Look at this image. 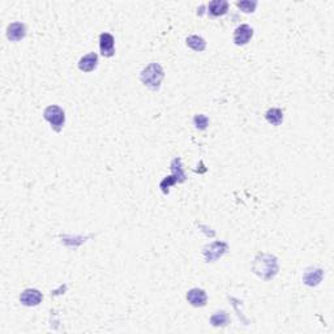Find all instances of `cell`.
I'll list each match as a JSON object with an SVG mask.
<instances>
[{"mask_svg":"<svg viewBox=\"0 0 334 334\" xmlns=\"http://www.w3.org/2000/svg\"><path fill=\"white\" fill-rule=\"evenodd\" d=\"M193 123H195L197 130L204 131L208 128L209 119L206 115H204V114H197V115H195V118H193Z\"/></svg>","mask_w":334,"mask_h":334,"instance_id":"obj_17","label":"cell"},{"mask_svg":"<svg viewBox=\"0 0 334 334\" xmlns=\"http://www.w3.org/2000/svg\"><path fill=\"white\" fill-rule=\"evenodd\" d=\"M163 77H165V72H163L162 65L158 64V63H150L140 73L141 82L149 89H152V90L159 89Z\"/></svg>","mask_w":334,"mask_h":334,"instance_id":"obj_2","label":"cell"},{"mask_svg":"<svg viewBox=\"0 0 334 334\" xmlns=\"http://www.w3.org/2000/svg\"><path fill=\"white\" fill-rule=\"evenodd\" d=\"M187 300L193 307H204L206 304L208 296L202 289H191L187 292Z\"/></svg>","mask_w":334,"mask_h":334,"instance_id":"obj_10","label":"cell"},{"mask_svg":"<svg viewBox=\"0 0 334 334\" xmlns=\"http://www.w3.org/2000/svg\"><path fill=\"white\" fill-rule=\"evenodd\" d=\"M265 119L268 120V123L272 126H279L283 122V113L279 108H270L266 111Z\"/></svg>","mask_w":334,"mask_h":334,"instance_id":"obj_15","label":"cell"},{"mask_svg":"<svg viewBox=\"0 0 334 334\" xmlns=\"http://www.w3.org/2000/svg\"><path fill=\"white\" fill-rule=\"evenodd\" d=\"M253 37V29L250 25L243 24V25L238 26L235 32H234V42L238 46H244L250 42L251 38Z\"/></svg>","mask_w":334,"mask_h":334,"instance_id":"obj_6","label":"cell"},{"mask_svg":"<svg viewBox=\"0 0 334 334\" xmlns=\"http://www.w3.org/2000/svg\"><path fill=\"white\" fill-rule=\"evenodd\" d=\"M230 322V317L225 311L215 312L214 315L210 317V324L213 326H226Z\"/></svg>","mask_w":334,"mask_h":334,"instance_id":"obj_16","label":"cell"},{"mask_svg":"<svg viewBox=\"0 0 334 334\" xmlns=\"http://www.w3.org/2000/svg\"><path fill=\"white\" fill-rule=\"evenodd\" d=\"M229 10V3L226 0H213L208 4V13L211 17H219L226 15Z\"/></svg>","mask_w":334,"mask_h":334,"instance_id":"obj_12","label":"cell"},{"mask_svg":"<svg viewBox=\"0 0 334 334\" xmlns=\"http://www.w3.org/2000/svg\"><path fill=\"white\" fill-rule=\"evenodd\" d=\"M187 46L196 52H201L206 49V42L202 37L198 36H189L187 38Z\"/></svg>","mask_w":334,"mask_h":334,"instance_id":"obj_13","label":"cell"},{"mask_svg":"<svg viewBox=\"0 0 334 334\" xmlns=\"http://www.w3.org/2000/svg\"><path fill=\"white\" fill-rule=\"evenodd\" d=\"M26 28L23 23H12L7 26V38L12 42H19L25 38Z\"/></svg>","mask_w":334,"mask_h":334,"instance_id":"obj_8","label":"cell"},{"mask_svg":"<svg viewBox=\"0 0 334 334\" xmlns=\"http://www.w3.org/2000/svg\"><path fill=\"white\" fill-rule=\"evenodd\" d=\"M322 277H324V270L320 269V268H309L304 272L303 274V282L307 286H317L318 283L322 281Z\"/></svg>","mask_w":334,"mask_h":334,"instance_id":"obj_9","label":"cell"},{"mask_svg":"<svg viewBox=\"0 0 334 334\" xmlns=\"http://www.w3.org/2000/svg\"><path fill=\"white\" fill-rule=\"evenodd\" d=\"M99 49L104 58H111L115 54V39L110 33H102L99 36Z\"/></svg>","mask_w":334,"mask_h":334,"instance_id":"obj_7","label":"cell"},{"mask_svg":"<svg viewBox=\"0 0 334 334\" xmlns=\"http://www.w3.org/2000/svg\"><path fill=\"white\" fill-rule=\"evenodd\" d=\"M171 171L172 175L175 176L178 183H183L185 182V174L184 170H183V165H182V159L180 158H174L171 162Z\"/></svg>","mask_w":334,"mask_h":334,"instance_id":"obj_14","label":"cell"},{"mask_svg":"<svg viewBox=\"0 0 334 334\" xmlns=\"http://www.w3.org/2000/svg\"><path fill=\"white\" fill-rule=\"evenodd\" d=\"M43 118L51 124V128L55 132H60L63 130L65 123V113L60 106L52 104L46 107V110L43 111Z\"/></svg>","mask_w":334,"mask_h":334,"instance_id":"obj_3","label":"cell"},{"mask_svg":"<svg viewBox=\"0 0 334 334\" xmlns=\"http://www.w3.org/2000/svg\"><path fill=\"white\" fill-rule=\"evenodd\" d=\"M176 183H178V180H176L175 176L170 175V176H166V178L163 179L162 182H161V184H159V187H161V189H162L163 193L167 195L170 191V187H171V185H175Z\"/></svg>","mask_w":334,"mask_h":334,"instance_id":"obj_19","label":"cell"},{"mask_svg":"<svg viewBox=\"0 0 334 334\" xmlns=\"http://www.w3.org/2000/svg\"><path fill=\"white\" fill-rule=\"evenodd\" d=\"M237 6L239 7L243 12L252 13L255 12V10H256L257 2L256 0H252V2H250V0H242V2H237Z\"/></svg>","mask_w":334,"mask_h":334,"instance_id":"obj_18","label":"cell"},{"mask_svg":"<svg viewBox=\"0 0 334 334\" xmlns=\"http://www.w3.org/2000/svg\"><path fill=\"white\" fill-rule=\"evenodd\" d=\"M98 55L95 52H90L88 55L82 56L78 62V69L82 72H91L97 68Z\"/></svg>","mask_w":334,"mask_h":334,"instance_id":"obj_11","label":"cell"},{"mask_svg":"<svg viewBox=\"0 0 334 334\" xmlns=\"http://www.w3.org/2000/svg\"><path fill=\"white\" fill-rule=\"evenodd\" d=\"M227 248H229V246H227L225 242H214V243L205 247L202 253H204L205 260H206L208 263H214V261H217L218 259H221V257L224 256L225 253H226Z\"/></svg>","mask_w":334,"mask_h":334,"instance_id":"obj_4","label":"cell"},{"mask_svg":"<svg viewBox=\"0 0 334 334\" xmlns=\"http://www.w3.org/2000/svg\"><path fill=\"white\" fill-rule=\"evenodd\" d=\"M43 295L42 292L37 289H26L25 291L21 292L20 295V302L26 307H36L42 302Z\"/></svg>","mask_w":334,"mask_h":334,"instance_id":"obj_5","label":"cell"},{"mask_svg":"<svg viewBox=\"0 0 334 334\" xmlns=\"http://www.w3.org/2000/svg\"><path fill=\"white\" fill-rule=\"evenodd\" d=\"M279 270L278 260L270 253H259L252 264V272L264 281H270Z\"/></svg>","mask_w":334,"mask_h":334,"instance_id":"obj_1","label":"cell"}]
</instances>
